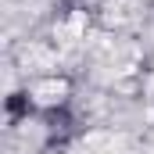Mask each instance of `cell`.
<instances>
[{"label":"cell","mask_w":154,"mask_h":154,"mask_svg":"<svg viewBox=\"0 0 154 154\" xmlns=\"http://www.w3.org/2000/svg\"><path fill=\"white\" fill-rule=\"evenodd\" d=\"M4 111H7V122H22V118H29V111H32L29 93H11V97L4 100Z\"/></svg>","instance_id":"6da1fadb"}]
</instances>
